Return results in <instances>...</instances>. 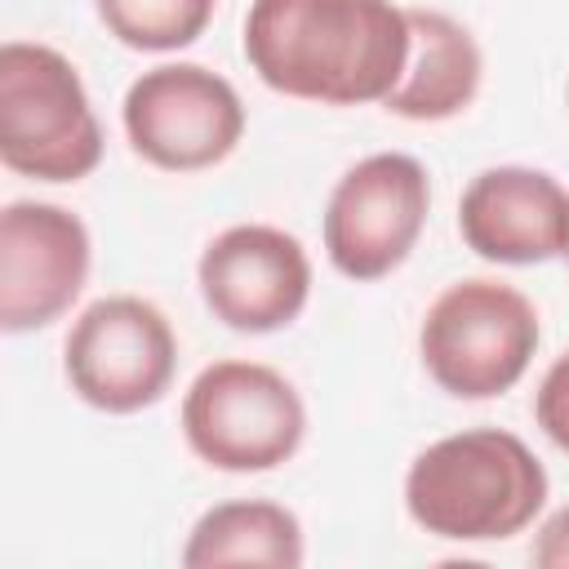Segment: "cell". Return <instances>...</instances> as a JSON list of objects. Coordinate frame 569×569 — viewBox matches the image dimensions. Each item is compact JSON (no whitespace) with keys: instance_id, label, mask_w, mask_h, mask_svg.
Here are the masks:
<instances>
[{"instance_id":"6da1fadb","label":"cell","mask_w":569,"mask_h":569,"mask_svg":"<svg viewBox=\"0 0 569 569\" xmlns=\"http://www.w3.org/2000/svg\"><path fill=\"white\" fill-rule=\"evenodd\" d=\"M244 58L284 98L382 102L409 62V18L391 0H253Z\"/></svg>"},{"instance_id":"7a4b0ae2","label":"cell","mask_w":569,"mask_h":569,"mask_svg":"<svg viewBox=\"0 0 569 569\" xmlns=\"http://www.w3.org/2000/svg\"><path fill=\"white\" fill-rule=\"evenodd\" d=\"M542 502L547 471L538 453L502 427L453 431L405 471L409 520L449 542H502L533 525Z\"/></svg>"},{"instance_id":"3957f363","label":"cell","mask_w":569,"mask_h":569,"mask_svg":"<svg viewBox=\"0 0 569 569\" xmlns=\"http://www.w3.org/2000/svg\"><path fill=\"white\" fill-rule=\"evenodd\" d=\"M0 160L36 182H80L102 160V124L84 80L49 44H0Z\"/></svg>"},{"instance_id":"277c9868","label":"cell","mask_w":569,"mask_h":569,"mask_svg":"<svg viewBox=\"0 0 569 569\" xmlns=\"http://www.w3.org/2000/svg\"><path fill=\"white\" fill-rule=\"evenodd\" d=\"M533 302L489 276L453 280L422 316L418 356L431 382L458 400H493L511 391L538 351Z\"/></svg>"},{"instance_id":"5b68a950","label":"cell","mask_w":569,"mask_h":569,"mask_svg":"<svg viewBox=\"0 0 569 569\" xmlns=\"http://www.w3.org/2000/svg\"><path fill=\"white\" fill-rule=\"evenodd\" d=\"M182 436L213 471H271L298 453L307 436V405L271 365L213 360L182 396Z\"/></svg>"},{"instance_id":"8992f818","label":"cell","mask_w":569,"mask_h":569,"mask_svg":"<svg viewBox=\"0 0 569 569\" xmlns=\"http://www.w3.org/2000/svg\"><path fill=\"white\" fill-rule=\"evenodd\" d=\"M62 369L84 405L102 413H138L169 391L178 338L156 302L107 293L76 316L62 342Z\"/></svg>"},{"instance_id":"52a82bcc","label":"cell","mask_w":569,"mask_h":569,"mask_svg":"<svg viewBox=\"0 0 569 569\" xmlns=\"http://www.w3.org/2000/svg\"><path fill=\"white\" fill-rule=\"evenodd\" d=\"M120 120L129 147L164 173L213 169L244 138L240 93L200 62H160L142 71L124 89Z\"/></svg>"},{"instance_id":"ba28073f","label":"cell","mask_w":569,"mask_h":569,"mask_svg":"<svg viewBox=\"0 0 569 569\" xmlns=\"http://www.w3.org/2000/svg\"><path fill=\"white\" fill-rule=\"evenodd\" d=\"M431 209L427 169L405 151L356 160L325 204V253L347 280L391 276L418 244Z\"/></svg>"},{"instance_id":"9c48e42d","label":"cell","mask_w":569,"mask_h":569,"mask_svg":"<svg viewBox=\"0 0 569 569\" xmlns=\"http://www.w3.org/2000/svg\"><path fill=\"white\" fill-rule=\"evenodd\" d=\"M196 284L213 320L227 329L276 333L293 325L311 298V258L284 227L236 222L204 244Z\"/></svg>"},{"instance_id":"30bf717a","label":"cell","mask_w":569,"mask_h":569,"mask_svg":"<svg viewBox=\"0 0 569 569\" xmlns=\"http://www.w3.org/2000/svg\"><path fill=\"white\" fill-rule=\"evenodd\" d=\"M89 227L49 200H9L0 213V329L31 333L71 311L89 280Z\"/></svg>"},{"instance_id":"8fae6325","label":"cell","mask_w":569,"mask_h":569,"mask_svg":"<svg viewBox=\"0 0 569 569\" xmlns=\"http://www.w3.org/2000/svg\"><path fill=\"white\" fill-rule=\"evenodd\" d=\"M462 244L502 267H533L569 253V191L529 164L480 169L458 200Z\"/></svg>"},{"instance_id":"7c38bea8","label":"cell","mask_w":569,"mask_h":569,"mask_svg":"<svg viewBox=\"0 0 569 569\" xmlns=\"http://www.w3.org/2000/svg\"><path fill=\"white\" fill-rule=\"evenodd\" d=\"M409 18V62L382 107L400 120H449L467 111L480 93L485 58L476 36L440 9H405Z\"/></svg>"},{"instance_id":"4fadbf2b","label":"cell","mask_w":569,"mask_h":569,"mask_svg":"<svg viewBox=\"0 0 569 569\" xmlns=\"http://www.w3.org/2000/svg\"><path fill=\"white\" fill-rule=\"evenodd\" d=\"M302 525L289 507L267 498H236L209 507L182 547L187 569H222V565H267L298 569L302 565Z\"/></svg>"},{"instance_id":"5bb4252c","label":"cell","mask_w":569,"mask_h":569,"mask_svg":"<svg viewBox=\"0 0 569 569\" xmlns=\"http://www.w3.org/2000/svg\"><path fill=\"white\" fill-rule=\"evenodd\" d=\"M218 0H93L102 27L138 53H173L204 36Z\"/></svg>"},{"instance_id":"9a60e30c","label":"cell","mask_w":569,"mask_h":569,"mask_svg":"<svg viewBox=\"0 0 569 569\" xmlns=\"http://www.w3.org/2000/svg\"><path fill=\"white\" fill-rule=\"evenodd\" d=\"M533 422L542 427V436L569 453V351L551 360V369L542 373L538 391H533Z\"/></svg>"},{"instance_id":"2e32d148","label":"cell","mask_w":569,"mask_h":569,"mask_svg":"<svg viewBox=\"0 0 569 569\" xmlns=\"http://www.w3.org/2000/svg\"><path fill=\"white\" fill-rule=\"evenodd\" d=\"M533 565L538 569H569V507H560L556 516H547V525L533 538Z\"/></svg>"},{"instance_id":"e0dca14e","label":"cell","mask_w":569,"mask_h":569,"mask_svg":"<svg viewBox=\"0 0 569 569\" xmlns=\"http://www.w3.org/2000/svg\"><path fill=\"white\" fill-rule=\"evenodd\" d=\"M565 258H569V253H565Z\"/></svg>"}]
</instances>
